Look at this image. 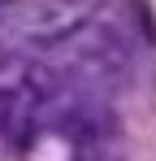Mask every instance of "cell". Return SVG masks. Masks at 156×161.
<instances>
[{"mask_svg":"<svg viewBox=\"0 0 156 161\" xmlns=\"http://www.w3.org/2000/svg\"><path fill=\"white\" fill-rule=\"evenodd\" d=\"M143 53H148L143 9H134V4H100L56 48V65L74 83L108 96V92H117V87H126L134 79Z\"/></svg>","mask_w":156,"mask_h":161,"instance_id":"1","label":"cell"},{"mask_svg":"<svg viewBox=\"0 0 156 161\" xmlns=\"http://www.w3.org/2000/svg\"><path fill=\"white\" fill-rule=\"evenodd\" d=\"M74 161H117V153H113V139H104V144H78Z\"/></svg>","mask_w":156,"mask_h":161,"instance_id":"2","label":"cell"}]
</instances>
